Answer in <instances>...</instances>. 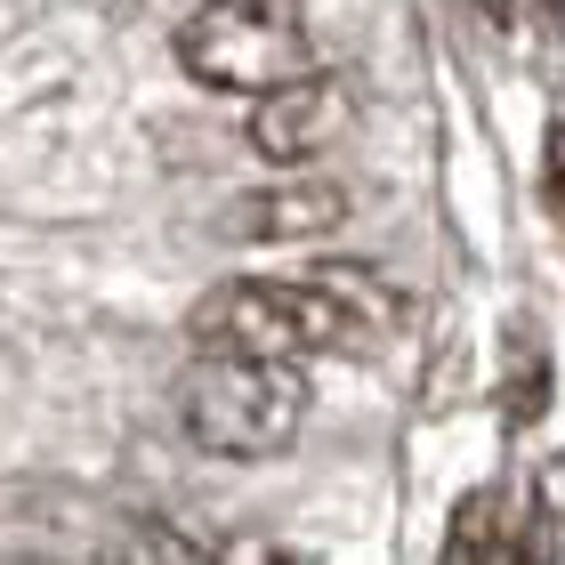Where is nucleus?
<instances>
[{
    "mask_svg": "<svg viewBox=\"0 0 565 565\" xmlns=\"http://www.w3.org/2000/svg\"><path fill=\"white\" fill-rule=\"evenodd\" d=\"M202 355H250V364H316V355H364V323L323 275H226L194 299Z\"/></svg>",
    "mask_w": 565,
    "mask_h": 565,
    "instance_id": "1",
    "label": "nucleus"
},
{
    "mask_svg": "<svg viewBox=\"0 0 565 565\" xmlns=\"http://www.w3.org/2000/svg\"><path fill=\"white\" fill-rule=\"evenodd\" d=\"M348 218V186L331 178H291V186H267L235 211V235L250 243H323L331 226Z\"/></svg>",
    "mask_w": 565,
    "mask_h": 565,
    "instance_id": "5",
    "label": "nucleus"
},
{
    "mask_svg": "<svg viewBox=\"0 0 565 565\" xmlns=\"http://www.w3.org/2000/svg\"><path fill=\"white\" fill-rule=\"evenodd\" d=\"M509 565H557V518L533 501V518L509 533Z\"/></svg>",
    "mask_w": 565,
    "mask_h": 565,
    "instance_id": "9",
    "label": "nucleus"
},
{
    "mask_svg": "<svg viewBox=\"0 0 565 565\" xmlns=\"http://www.w3.org/2000/svg\"><path fill=\"white\" fill-rule=\"evenodd\" d=\"M501 550H509V501H501V484H477V493L452 509L436 565H493Z\"/></svg>",
    "mask_w": 565,
    "mask_h": 565,
    "instance_id": "7",
    "label": "nucleus"
},
{
    "mask_svg": "<svg viewBox=\"0 0 565 565\" xmlns=\"http://www.w3.org/2000/svg\"><path fill=\"white\" fill-rule=\"evenodd\" d=\"M550 17H557V24H565V0H550Z\"/></svg>",
    "mask_w": 565,
    "mask_h": 565,
    "instance_id": "13",
    "label": "nucleus"
},
{
    "mask_svg": "<svg viewBox=\"0 0 565 565\" xmlns=\"http://www.w3.org/2000/svg\"><path fill=\"white\" fill-rule=\"evenodd\" d=\"M550 413V348H542V331H509V388H501V420L509 428H525V420H542Z\"/></svg>",
    "mask_w": 565,
    "mask_h": 565,
    "instance_id": "8",
    "label": "nucleus"
},
{
    "mask_svg": "<svg viewBox=\"0 0 565 565\" xmlns=\"http://www.w3.org/2000/svg\"><path fill=\"white\" fill-rule=\"evenodd\" d=\"M542 194H550V211H557V226H565V121L550 130V146H542Z\"/></svg>",
    "mask_w": 565,
    "mask_h": 565,
    "instance_id": "10",
    "label": "nucleus"
},
{
    "mask_svg": "<svg viewBox=\"0 0 565 565\" xmlns=\"http://www.w3.org/2000/svg\"><path fill=\"white\" fill-rule=\"evenodd\" d=\"M178 73L202 89H226V97H267L282 82H299L307 65V33L282 0H194L178 17Z\"/></svg>",
    "mask_w": 565,
    "mask_h": 565,
    "instance_id": "3",
    "label": "nucleus"
},
{
    "mask_svg": "<svg viewBox=\"0 0 565 565\" xmlns=\"http://www.w3.org/2000/svg\"><path fill=\"white\" fill-rule=\"evenodd\" d=\"M340 130H348V89L323 82V73H299V82H282V89H267L259 106H250V130L243 138H250V153L299 170V162H316Z\"/></svg>",
    "mask_w": 565,
    "mask_h": 565,
    "instance_id": "4",
    "label": "nucleus"
},
{
    "mask_svg": "<svg viewBox=\"0 0 565 565\" xmlns=\"http://www.w3.org/2000/svg\"><path fill=\"white\" fill-rule=\"evenodd\" d=\"M542 509L565 525V460H550V469H542Z\"/></svg>",
    "mask_w": 565,
    "mask_h": 565,
    "instance_id": "11",
    "label": "nucleus"
},
{
    "mask_svg": "<svg viewBox=\"0 0 565 565\" xmlns=\"http://www.w3.org/2000/svg\"><path fill=\"white\" fill-rule=\"evenodd\" d=\"M477 9L493 17V24H509V17H518V0H477Z\"/></svg>",
    "mask_w": 565,
    "mask_h": 565,
    "instance_id": "12",
    "label": "nucleus"
},
{
    "mask_svg": "<svg viewBox=\"0 0 565 565\" xmlns=\"http://www.w3.org/2000/svg\"><path fill=\"white\" fill-rule=\"evenodd\" d=\"M307 420L299 364H250V355H202L178 380V428L218 460H275Z\"/></svg>",
    "mask_w": 565,
    "mask_h": 565,
    "instance_id": "2",
    "label": "nucleus"
},
{
    "mask_svg": "<svg viewBox=\"0 0 565 565\" xmlns=\"http://www.w3.org/2000/svg\"><path fill=\"white\" fill-rule=\"evenodd\" d=\"M97 565H226L211 533L178 525V518H130L106 533V550H97Z\"/></svg>",
    "mask_w": 565,
    "mask_h": 565,
    "instance_id": "6",
    "label": "nucleus"
}]
</instances>
